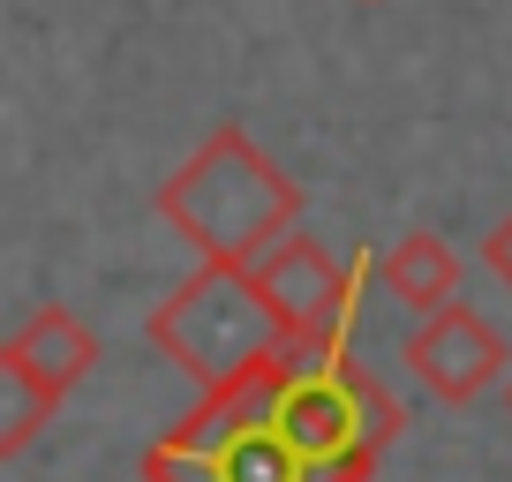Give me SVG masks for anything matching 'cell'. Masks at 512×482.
<instances>
[{
    "label": "cell",
    "mask_w": 512,
    "mask_h": 482,
    "mask_svg": "<svg viewBox=\"0 0 512 482\" xmlns=\"http://www.w3.org/2000/svg\"><path fill=\"white\" fill-rule=\"evenodd\" d=\"M256 370H264V354L241 377L196 392L189 415L151 437L144 482H339L287 445V430L264 407V377Z\"/></svg>",
    "instance_id": "cell-2"
},
{
    "label": "cell",
    "mask_w": 512,
    "mask_h": 482,
    "mask_svg": "<svg viewBox=\"0 0 512 482\" xmlns=\"http://www.w3.org/2000/svg\"><path fill=\"white\" fill-rule=\"evenodd\" d=\"M256 302L272 309L279 339L302 354H339L354 332V302H362V279H377V249H362L354 264H339L317 234H279L264 257L249 264Z\"/></svg>",
    "instance_id": "cell-4"
},
{
    "label": "cell",
    "mask_w": 512,
    "mask_h": 482,
    "mask_svg": "<svg viewBox=\"0 0 512 482\" xmlns=\"http://www.w3.org/2000/svg\"><path fill=\"white\" fill-rule=\"evenodd\" d=\"M8 347L23 354V370H31L53 400H68V392L98 370V332H91V324H83L68 302H38L31 317L8 332Z\"/></svg>",
    "instance_id": "cell-6"
},
{
    "label": "cell",
    "mask_w": 512,
    "mask_h": 482,
    "mask_svg": "<svg viewBox=\"0 0 512 482\" xmlns=\"http://www.w3.org/2000/svg\"><path fill=\"white\" fill-rule=\"evenodd\" d=\"M505 400H512V385H505Z\"/></svg>",
    "instance_id": "cell-10"
},
{
    "label": "cell",
    "mask_w": 512,
    "mask_h": 482,
    "mask_svg": "<svg viewBox=\"0 0 512 482\" xmlns=\"http://www.w3.org/2000/svg\"><path fill=\"white\" fill-rule=\"evenodd\" d=\"M400 362L415 370V385L430 392V400L467 407V400H482V392L512 370V347H505V332H497L475 302H445V309H430V317L407 332Z\"/></svg>",
    "instance_id": "cell-5"
},
{
    "label": "cell",
    "mask_w": 512,
    "mask_h": 482,
    "mask_svg": "<svg viewBox=\"0 0 512 482\" xmlns=\"http://www.w3.org/2000/svg\"><path fill=\"white\" fill-rule=\"evenodd\" d=\"M482 264L497 272V287H512V211L490 226V234H482Z\"/></svg>",
    "instance_id": "cell-9"
},
{
    "label": "cell",
    "mask_w": 512,
    "mask_h": 482,
    "mask_svg": "<svg viewBox=\"0 0 512 482\" xmlns=\"http://www.w3.org/2000/svg\"><path fill=\"white\" fill-rule=\"evenodd\" d=\"M144 332L196 392L241 377L256 354L279 347V324H272V309L256 302L249 264H196V272L144 317Z\"/></svg>",
    "instance_id": "cell-3"
},
{
    "label": "cell",
    "mask_w": 512,
    "mask_h": 482,
    "mask_svg": "<svg viewBox=\"0 0 512 482\" xmlns=\"http://www.w3.org/2000/svg\"><path fill=\"white\" fill-rule=\"evenodd\" d=\"M377 279H384L392 302H407L415 317H430V309L460 302V249H452L437 226H407V234L377 257Z\"/></svg>",
    "instance_id": "cell-7"
},
{
    "label": "cell",
    "mask_w": 512,
    "mask_h": 482,
    "mask_svg": "<svg viewBox=\"0 0 512 482\" xmlns=\"http://www.w3.org/2000/svg\"><path fill=\"white\" fill-rule=\"evenodd\" d=\"M53 392L38 385L31 370H23V354L0 339V460H16V452H31L38 437H46V422H53Z\"/></svg>",
    "instance_id": "cell-8"
},
{
    "label": "cell",
    "mask_w": 512,
    "mask_h": 482,
    "mask_svg": "<svg viewBox=\"0 0 512 482\" xmlns=\"http://www.w3.org/2000/svg\"><path fill=\"white\" fill-rule=\"evenodd\" d=\"M159 219L196 249V264H256L302 219V181L256 144L241 121H219L159 181Z\"/></svg>",
    "instance_id": "cell-1"
}]
</instances>
